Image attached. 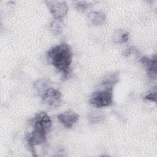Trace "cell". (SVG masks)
<instances>
[{"label":"cell","instance_id":"obj_1","mask_svg":"<svg viewBox=\"0 0 157 157\" xmlns=\"http://www.w3.org/2000/svg\"><path fill=\"white\" fill-rule=\"evenodd\" d=\"M31 121L33 130L26 135V140L33 156H36L34 147L46 142L47 133L52 127V121L47 113L41 112L36 114Z\"/></svg>","mask_w":157,"mask_h":157},{"label":"cell","instance_id":"obj_2","mask_svg":"<svg viewBox=\"0 0 157 157\" xmlns=\"http://www.w3.org/2000/svg\"><path fill=\"white\" fill-rule=\"evenodd\" d=\"M46 56L48 63L62 72L63 78H66L72 58L70 46L66 43L56 45L48 50Z\"/></svg>","mask_w":157,"mask_h":157},{"label":"cell","instance_id":"obj_3","mask_svg":"<svg viewBox=\"0 0 157 157\" xmlns=\"http://www.w3.org/2000/svg\"><path fill=\"white\" fill-rule=\"evenodd\" d=\"M102 85L104 88L94 93L90 99V103L98 108L109 106L113 101V85L105 82Z\"/></svg>","mask_w":157,"mask_h":157},{"label":"cell","instance_id":"obj_4","mask_svg":"<svg viewBox=\"0 0 157 157\" xmlns=\"http://www.w3.org/2000/svg\"><path fill=\"white\" fill-rule=\"evenodd\" d=\"M43 103L48 108L58 107L61 102V94L58 90L50 88L47 89L42 94Z\"/></svg>","mask_w":157,"mask_h":157},{"label":"cell","instance_id":"obj_5","mask_svg":"<svg viewBox=\"0 0 157 157\" xmlns=\"http://www.w3.org/2000/svg\"><path fill=\"white\" fill-rule=\"evenodd\" d=\"M51 14L56 20L61 21L68 12V7L64 1H45Z\"/></svg>","mask_w":157,"mask_h":157},{"label":"cell","instance_id":"obj_6","mask_svg":"<svg viewBox=\"0 0 157 157\" xmlns=\"http://www.w3.org/2000/svg\"><path fill=\"white\" fill-rule=\"evenodd\" d=\"M79 115L74 112L67 111L58 115V120L66 128H71L74 123L78 121Z\"/></svg>","mask_w":157,"mask_h":157},{"label":"cell","instance_id":"obj_7","mask_svg":"<svg viewBox=\"0 0 157 157\" xmlns=\"http://www.w3.org/2000/svg\"><path fill=\"white\" fill-rule=\"evenodd\" d=\"M141 62L147 68L148 76L151 78L156 79L157 71L156 55H154V56L151 58L144 56L141 58Z\"/></svg>","mask_w":157,"mask_h":157},{"label":"cell","instance_id":"obj_8","mask_svg":"<svg viewBox=\"0 0 157 157\" xmlns=\"http://www.w3.org/2000/svg\"><path fill=\"white\" fill-rule=\"evenodd\" d=\"M88 17L90 21L94 25H100L104 23L106 17L104 13L101 12H92L89 13Z\"/></svg>","mask_w":157,"mask_h":157},{"label":"cell","instance_id":"obj_9","mask_svg":"<svg viewBox=\"0 0 157 157\" xmlns=\"http://www.w3.org/2000/svg\"><path fill=\"white\" fill-rule=\"evenodd\" d=\"M129 33L128 32H124L120 30L113 37V40L116 43L121 44L126 42L128 40Z\"/></svg>","mask_w":157,"mask_h":157},{"label":"cell","instance_id":"obj_10","mask_svg":"<svg viewBox=\"0 0 157 157\" xmlns=\"http://www.w3.org/2000/svg\"><path fill=\"white\" fill-rule=\"evenodd\" d=\"M59 20H56V21H54L53 23V24H52L51 25V28L52 30L53 31L54 33H59V30H61V27L59 25V22L58 23Z\"/></svg>","mask_w":157,"mask_h":157},{"label":"cell","instance_id":"obj_11","mask_svg":"<svg viewBox=\"0 0 157 157\" xmlns=\"http://www.w3.org/2000/svg\"><path fill=\"white\" fill-rule=\"evenodd\" d=\"M91 6L89 3L86 2H78L77 5V8L78 10H85L87 8L89 7V6Z\"/></svg>","mask_w":157,"mask_h":157},{"label":"cell","instance_id":"obj_12","mask_svg":"<svg viewBox=\"0 0 157 157\" xmlns=\"http://www.w3.org/2000/svg\"><path fill=\"white\" fill-rule=\"evenodd\" d=\"M145 99L148 101L156 102V91H155L154 92H151L150 94H148V95H147L145 97Z\"/></svg>","mask_w":157,"mask_h":157}]
</instances>
